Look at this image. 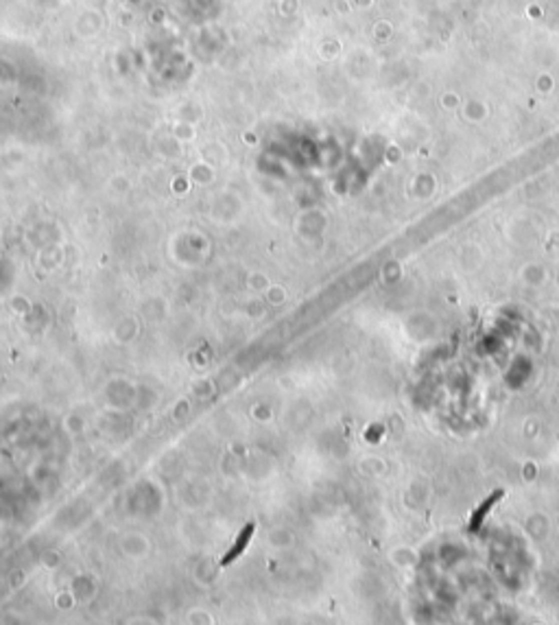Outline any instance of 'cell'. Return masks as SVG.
I'll use <instances>...</instances> for the list:
<instances>
[{"label":"cell","instance_id":"obj_1","mask_svg":"<svg viewBox=\"0 0 559 625\" xmlns=\"http://www.w3.org/2000/svg\"><path fill=\"white\" fill-rule=\"evenodd\" d=\"M251 533H254V525H249V527H245V533H243V536H240V540H238V544H234V549L230 551V555H227V557H225V564H227V562H230V560H232V557H234V555H238V553H240V551H243V546H245V544H247V540H249V536H251Z\"/></svg>","mask_w":559,"mask_h":625}]
</instances>
